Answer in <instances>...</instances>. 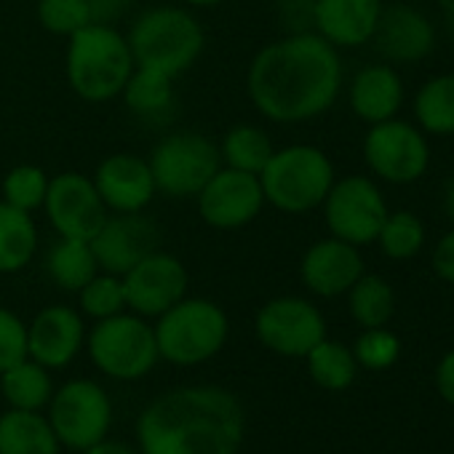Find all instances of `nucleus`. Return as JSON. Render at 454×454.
Returning a JSON list of instances; mask_svg holds the SVG:
<instances>
[{"mask_svg":"<svg viewBox=\"0 0 454 454\" xmlns=\"http://www.w3.org/2000/svg\"><path fill=\"white\" fill-rule=\"evenodd\" d=\"M342 62L337 46L318 33L286 35L265 46L249 67V97L276 123L324 115L340 97Z\"/></svg>","mask_w":454,"mask_h":454,"instance_id":"obj_1","label":"nucleus"},{"mask_svg":"<svg viewBox=\"0 0 454 454\" xmlns=\"http://www.w3.org/2000/svg\"><path fill=\"white\" fill-rule=\"evenodd\" d=\"M137 438L145 454H236L244 409L222 387H179L142 411Z\"/></svg>","mask_w":454,"mask_h":454,"instance_id":"obj_2","label":"nucleus"},{"mask_svg":"<svg viewBox=\"0 0 454 454\" xmlns=\"http://www.w3.org/2000/svg\"><path fill=\"white\" fill-rule=\"evenodd\" d=\"M134 73L129 41L110 25H86L70 35L67 81L86 102H107L123 91Z\"/></svg>","mask_w":454,"mask_h":454,"instance_id":"obj_3","label":"nucleus"},{"mask_svg":"<svg viewBox=\"0 0 454 454\" xmlns=\"http://www.w3.org/2000/svg\"><path fill=\"white\" fill-rule=\"evenodd\" d=\"M126 41L137 67L158 70L168 78L182 75L203 51V30L198 20L174 6H158L139 14Z\"/></svg>","mask_w":454,"mask_h":454,"instance_id":"obj_4","label":"nucleus"},{"mask_svg":"<svg viewBox=\"0 0 454 454\" xmlns=\"http://www.w3.org/2000/svg\"><path fill=\"white\" fill-rule=\"evenodd\" d=\"M265 200L286 214H305L324 203L334 184V166L313 145L276 150L260 174Z\"/></svg>","mask_w":454,"mask_h":454,"instance_id":"obj_5","label":"nucleus"},{"mask_svg":"<svg viewBox=\"0 0 454 454\" xmlns=\"http://www.w3.org/2000/svg\"><path fill=\"white\" fill-rule=\"evenodd\" d=\"M153 332L160 358L179 366H195L222 350L227 340V318L222 308L208 300L182 297L158 316V326Z\"/></svg>","mask_w":454,"mask_h":454,"instance_id":"obj_6","label":"nucleus"},{"mask_svg":"<svg viewBox=\"0 0 454 454\" xmlns=\"http://www.w3.org/2000/svg\"><path fill=\"white\" fill-rule=\"evenodd\" d=\"M147 163L155 190L171 198H192L222 168V153L198 131H174L153 147Z\"/></svg>","mask_w":454,"mask_h":454,"instance_id":"obj_7","label":"nucleus"},{"mask_svg":"<svg viewBox=\"0 0 454 454\" xmlns=\"http://www.w3.org/2000/svg\"><path fill=\"white\" fill-rule=\"evenodd\" d=\"M89 353L94 364L115 380L145 377L158 356L155 332L137 316H110L102 318L89 334Z\"/></svg>","mask_w":454,"mask_h":454,"instance_id":"obj_8","label":"nucleus"},{"mask_svg":"<svg viewBox=\"0 0 454 454\" xmlns=\"http://www.w3.org/2000/svg\"><path fill=\"white\" fill-rule=\"evenodd\" d=\"M321 206L329 233L353 247L374 244L387 216V203L380 187L358 174L334 182Z\"/></svg>","mask_w":454,"mask_h":454,"instance_id":"obj_9","label":"nucleus"},{"mask_svg":"<svg viewBox=\"0 0 454 454\" xmlns=\"http://www.w3.org/2000/svg\"><path fill=\"white\" fill-rule=\"evenodd\" d=\"M364 160L380 179L390 184L417 182L430 166V147L425 131L417 126L390 118L372 123L364 139Z\"/></svg>","mask_w":454,"mask_h":454,"instance_id":"obj_10","label":"nucleus"},{"mask_svg":"<svg viewBox=\"0 0 454 454\" xmlns=\"http://www.w3.org/2000/svg\"><path fill=\"white\" fill-rule=\"evenodd\" d=\"M110 417L113 406L107 393L89 380H73L51 398L49 422L59 443L70 449L86 451L89 446L102 441L110 430Z\"/></svg>","mask_w":454,"mask_h":454,"instance_id":"obj_11","label":"nucleus"},{"mask_svg":"<svg viewBox=\"0 0 454 454\" xmlns=\"http://www.w3.org/2000/svg\"><path fill=\"white\" fill-rule=\"evenodd\" d=\"M265 192L257 174L239 168H219L198 192V211L216 231H236L260 216Z\"/></svg>","mask_w":454,"mask_h":454,"instance_id":"obj_12","label":"nucleus"},{"mask_svg":"<svg viewBox=\"0 0 454 454\" xmlns=\"http://www.w3.org/2000/svg\"><path fill=\"white\" fill-rule=\"evenodd\" d=\"M257 337L281 356H308L324 337L326 324L318 308L302 297L270 300L257 316Z\"/></svg>","mask_w":454,"mask_h":454,"instance_id":"obj_13","label":"nucleus"},{"mask_svg":"<svg viewBox=\"0 0 454 454\" xmlns=\"http://www.w3.org/2000/svg\"><path fill=\"white\" fill-rule=\"evenodd\" d=\"M46 214L62 239L91 241L107 219V206L94 182L83 174L67 171L49 182Z\"/></svg>","mask_w":454,"mask_h":454,"instance_id":"obj_14","label":"nucleus"},{"mask_svg":"<svg viewBox=\"0 0 454 454\" xmlns=\"http://www.w3.org/2000/svg\"><path fill=\"white\" fill-rule=\"evenodd\" d=\"M97 268L107 270L110 276L129 273L139 260L158 252L160 231L153 219H147L142 211L107 216L99 233L89 241Z\"/></svg>","mask_w":454,"mask_h":454,"instance_id":"obj_15","label":"nucleus"},{"mask_svg":"<svg viewBox=\"0 0 454 454\" xmlns=\"http://www.w3.org/2000/svg\"><path fill=\"white\" fill-rule=\"evenodd\" d=\"M126 305L139 316H160L187 292L184 265L163 252H153L121 276Z\"/></svg>","mask_w":454,"mask_h":454,"instance_id":"obj_16","label":"nucleus"},{"mask_svg":"<svg viewBox=\"0 0 454 454\" xmlns=\"http://www.w3.org/2000/svg\"><path fill=\"white\" fill-rule=\"evenodd\" d=\"M372 41L377 43V51L387 62L414 65L433 54L435 27L422 12H417L406 4H395L390 9H382Z\"/></svg>","mask_w":454,"mask_h":454,"instance_id":"obj_17","label":"nucleus"},{"mask_svg":"<svg viewBox=\"0 0 454 454\" xmlns=\"http://www.w3.org/2000/svg\"><path fill=\"white\" fill-rule=\"evenodd\" d=\"M94 187L105 200V206L118 214L142 211L155 195V179L150 163L129 153H115L105 158L97 168Z\"/></svg>","mask_w":454,"mask_h":454,"instance_id":"obj_18","label":"nucleus"},{"mask_svg":"<svg viewBox=\"0 0 454 454\" xmlns=\"http://www.w3.org/2000/svg\"><path fill=\"white\" fill-rule=\"evenodd\" d=\"M300 276L313 294L340 297L364 276V260L358 254V247L332 236L305 252Z\"/></svg>","mask_w":454,"mask_h":454,"instance_id":"obj_19","label":"nucleus"},{"mask_svg":"<svg viewBox=\"0 0 454 454\" xmlns=\"http://www.w3.org/2000/svg\"><path fill=\"white\" fill-rule=\"evenodd\" d=\"M83 334V321L73 308H46L27 329V356L46 369H62L78 356Z\"/></svg>","mask_w":454,"mask_h":454,"instance_id":"obj_20","label":"nucleus"},{"mask_svg":"<svg viewBox=\"0 0 454 454\" xmlns=\"http://www.w3.org/2000/svg\"><path fill=\"white\" fill-rule=\"evenodd\" d=\"M382 14V0H316V33L337 49L372 41Z\"/></svg>","mask_w":454,"mask_h":454,"instance_id":"obj_21","label":"nucleus"},{"mask_svg":"<svg viewBox=\"0 0 454 454\" xmlns=\"http://www.w3.org/2000/svg\"><path fill=\"white\" fill-rule=\"evenodd\" d=\"M403 105V81L390 65H366L350 83V107L366 123L395 118Z\"/></svg>","mask_w":454,"mask_h":454,"instance_id":"obj_22","label":"nucleus"},{"mask_svg":"<svg viewBox=\"0 0 454 454\" xmlns=\"http://www.w3.org/2000/svg\"><path fill=\"white\" fill-rule=\"evenodd\" d=\"M121 94H123L129 110L147 126H166L176 113V97L171 89V78L158 70L137 67V73H131V78Z\"/></svg>","mask_w":454,"mask_h":454,"instance_id":"obj_23","label":"nucleus"},{"mask_svg":"<svg viewBox=\"0 0 454 454\" xmlns=\"http://www.w3.org/2000/svg\"><path fill=\"white\" fill-rule=\"evenodd\" d=\"M0 454H59V438L38 411L12 409L0 417Z\"/></svg>","mask_w":454,"mask_h":454,"instance_id":"obj_24","label":"nucleus"},{"mask_svg":"<svg viewBox=\"0 0 454 454\" xmlns=\"http://www.w3.org/2000/svg\"><path fill=\"white\" fill-rule=\"evenodd\" d=\"M38 247V231L30 211L0 200V273L22 270Z\"/></svg>","mask_w":454,"mask_h":454,"instance_id":"obj_25","label":"nucleus"},{"mask_svg":"<svg viewBox=\"0 0 454 454\" xmlns=\"http://www.w3.org/2000/svg\"><path fill=\"white\" fill-rule=\"evenodd\" d=\"M414 118L425 134L454 137V73L425 81L414 97Z\"/></svg>","mask_w":454,"mask_h":454,"instance_id":"obj_26","label":"nucleus"},{"mask_svg":"<svg viewBox=\"0 0 454 454\" xmlns=\"http://www.w3.org/2000/svg\"><path fill=\"white\" fill-rule=\"evenodd\" d=\"M0 387H4L6 401L14 409L38 411L51 401V380L46 374V366L38 361H20L12 369L0 372Z\"/></svg>","mask_w":454,"mask_h":454,"instance_id":"obj_27","label":"nucleus"},{"mask_svg":"<svg viewBox=\"0 0 454 454\" xmlns=\"http://www.w3.org/2000/svg\"><path fill=\"white\" fill-rule=\"evenodd\" d=\"M46 268L54 284L67 292H81L97 276V260H94L91 244L78 241V239H62L51 249Z\"/></svg>","mask_w":454,"mask_h":454,"instance_id":"obj_28","label":"nucleus"},{"mask_svg":"<svg viewBox=\"0 0 454 454\" xmlns=\"http://www.w3.org/2000/svg\"><path fill=\"white\" fill-rule=\"evenodd\" d=\"M348 308L350 316L358 326L364 329H377L385 326L393 318L395 310V294L390 284L380 276H361L350 289H348Z\"/></svg>","mask_w":454,"mask_h":454,"instance_id":"obj_29","label":"nucleus"},{"mask_svg":"<svg viewBox=\"0 0 454 454\" xmlns=\"http://www.w3.org/2000/svg\"><path fill=\"white\" fill-rule=\"evenodd\" d=\"M219 153H222V158L227 160V166H231V168L260 176L276 150H273L270 137L262 129L241 123V126H233L231 131L224 134V142H222Z\"/></svg>","mask_w":454,"mask_h":454,"instance_id":"obj_30","label":"nucleus"},{"mask_svg":"<svg viewBox=\"0 0 454 454\" xmlns=\"http://www.w3.org/2000/svg\"><path fill=\"white\" fill-rule=\"evenodd\" d=\"M377 244L387 260L406 262V260L417 257L425 244V224L419 222V216L414 211H406V208L387 211V216L380 227Z\"/></svg>","mask_w":454,"mask_h":454,"instance_id":"obj_31","label":"nucleus"},{"mask_svg":"<svg viewBox=\"0 0 454 454\" xmlns=\"http://www.w3.org/2000/svg\"><path fill=\"white\" fill-rule=\"evenodd\" d=\"M310 377L326 390H345L356 380V356L342 342L321 340L308 356Z\"/></svg>","mask_w":454,"mask_h":454,"instance_id":"obj_32","label":"nucleus"},{"mask_svg":"<svg viewBox=\"0 0 454 454\" xmlns=\"http://www.w3.org/2000/svg\"><path fill=\"white\" fill-rule=\"evenodd\" d=\"M46 190H49V179L46 171L38 166H17L6 174L4 179V195L6 203L22 208V211H33L38 206H43L46 200Z\"/></svg>","mask_w":454,"mask_h":454,"instance_id":"obj_33","label":"nucleus"},{"mask_svg":"<svg viewBox=\"0 0 454 454\" xmlns=\"http://www.w3.org/2000/svg\"><path fill=\"white\" fill-rule=\"evenodd\" d=\"M81 308L91 318H110L118 316L126 308V294L123 284L118 276H94L83 289H81Z\"/></svg>","mask_w":454,"mask_h":454,"instance_id":"obj_34","label":"nucleus"},{"mask_svg":"<svg viewBox=\"0 0 454 454\" xmlns=\"http://www.w3.org/2000/svg\"><path fill=\"white\" fill-rule=\"evenodd\" d=\"M38 20L54 35H73L91 25L86 0H41Z\"/></svg>","mask_w":454,"mask_h":454,"instance_id":"obj_35","label":"nucleus"},{"mask_svg":"<svg viewBox=\"0 0 454 454\" xmlns=\"http://www.w3.org/2000/svg\"><path fill=\"white\" fill-rule=\"evenodd\" d=\"M401 353V342L393 332H387L385 326L377 329H364V334L356 340V364L366 366V369H387L395 364Z\"/></svg>","mask_w":454,"mask_h":454,"instance_id":"obj_36","label":"nucleus"},{"mask_svg":"<svg viewBox=\"0 0 454 454\" xmlns=\"http://www.w3.org/2000/svg\"><path fill=\"white\" fill-rule=\"evenodd\" d=\"M27 358V329L6 308H0V372Z\"/></svg>","mask_w":454,"mask_h":454,"instance_id":"obj_37","label":"nucleus"},{"mask_svg":"<svg viewBox=\"0 0 454 454\" xmlns=\"http://www.w3.org/2000/svg\"><path fill=\"white\" fill-rule=\"evenodd\" d=\"M278 14L289 35L316 33V0H278Z\"/></svg>","mask_w":454,"mask_h":454,"instance_id":"obj_38","label":"nucleus"},{"mask_svg":"<svg viewBox=\"0 0 454 454\" xmlns=\"http://www.w3.org/2000/svg\"><path fill=\"white\" fill-rule=\"evenodd\" d=\"M131 4L134 0H86L91 25H110V27L131 9Z\"/></svg>","mask_w":454,"mask_h":454,"instance_id":"obj_39","label":"nucleus"},{"mask_svg":"<svg viewBox=\"0 0 454 454\" xmlns=\"http://www.w3.org/2000/svg\"><path fill=\"white\" fill-rule=\"evenodd\" d=\"M433 270L441 281L454 286V227L435 244L433 249Z\"/></svg>","mask_w":454,"mask_h":454,"instance_id":"obj_40","label":"nucleus"},{"mask_svg":"<svg viewBox=\"0 0 454 454\" xmlns=\"http://www.w3.org/2000/svg\"><path fill=\"white\" fill-rule=\"evenodd\" d=\"M435 385H438L441 398L454 406V350L441 358V364L435 369Z\"/></svg>","mask_w":454,"mask_h":454,"instance_id":"obj_41","label":"nucleus"},{"mask_svg":"<svg viewBox=\"0 0 454 454\" xmlns=\"http://www.w3.org/2000/svg\"><path fill=\"white\" fill-rule=\"evenodd\" d=\"M86 454H134V451H131V446H126V443H121V441H107V438H102V441H97L94 446H89Z\"/></svg>","mask_w":454,"mask_h":454,"instance_id":"obj_42","label":"nucleus"},{"mask_svg":"<svg viewBox=\"0 0 454 454\" xmlns=\"http://www.w3.org/2000/svg\"><path fill=\"white\" fill-rule=\"evenodd\" d=\"M438 12H441V17H443L446 33L454 38V0H438Z\"/></svg>","mask_w":454,"mask_h":454,"instance_id":"obj_43","label":"nucleus"},{"mask_svg":"<svg viewBox=\"0 0 454 454\" xmlns=\"http://www.w3.org/2000/svg\"><path fill=\"white\" fill-rule=\"evenodd\" d=\"M443 208H446V216L454 222V176L449 179L446 184V195H443Z\"/></svg>","mask_w":454,"mask_h":454,"instance_id":"obj_44","label":"nucleus"},{"mask_svg":"<svg viewBox=\"0 0 454 454\" xmlns=\"http://www.w3.org/2000/svg\"><path fill=\"white\" fill-rule=\"evenodd\" d=\"M184 4H190V6H200V9H206V6H216L219 0H184Z\"/></svg>","mask_w":454,"mask_h":454,"instance_id":"obj_45","label":"nucleus"}]
</instances>
